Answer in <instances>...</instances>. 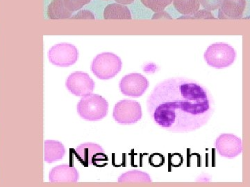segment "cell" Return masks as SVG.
I'll list each match as a JSON object with an SVG mask.
<instances>
[{
  "mask_svg": "<svg viewBox=\"0 0 250 187\" xmlns=\"http://www.w3.org/2000/svg\"><path fill=\"white\" fill-rule=\"evenodd\" d=\"M156 124L174 132H190L209 120L214 103L209 92L194 80L172 78L161 82L147 101Z\"/></svg>",
  "mask_w": 250,
  "mask_h": 187,
  "instance_id": "1",
  "label": "cell"
},
{
  "mask_svg": "<svg viewBox=\"0 0 250 187\" xmlns=\"http://www.w3.org/2000/svg\"><path fill=\"white\" fill-rule=\"evenodd\" d=\"M107 101L100 95L90 94L83 96L77 104V112L84 120H101L108 114Z\"/></svg>",
  "mask_w": 250,
  "mask_h": 187,
  "instance_id": "2",
  "label": "cell"
},
{
  "mask_svg": "<svg viewBox=\"0 0 250 187\" xmlns=\"http://www.w3.org/2000/svg\"><path fill=\"white\" fill-rule=\"evenodd\" d=\"M123 63L118 56L104 52L97 56L91 64V71L99 79H111L121 72Z\"/></svg>",
  "mask_w": 250,
  "mask_h": 187,
  "instance_id": "3",
  "label": "cell"
},
{
  "mask_svg": "<svg viewBox=\"0 0 250 187\" xmlns=\"http://www.w3.org/2000/svg\"><path fill=\"white\" fill-rule=\"evenodd\" d=\"M236 58V51L226 43L213 44L207 48L205 53L207 64L217 69L229 67L234 62Z\"/></svg>",
  "mask_w": 250,
  "mask_h": 187,
  "instance_id": "4",
  "label": "cell"
},
{
  "mask_svg": "<svg viewBox=\"0 0 250 187\" xmlns=\"http://www.w3.org/2000/svg\"><path fill=\"white\" fill-rule=\"evenodd\" d=\"M141 104L134 100L124 99L116 103L113 116L116 122L121 124H133L142 118Z\"/></svg>",
  "mask_w": 250,
  "mask_h": 187,
  "instance_id": "5",
  "label": "cell"
},
{
  "mask_svg": "<svg viewBox=\"0 0 250 187\" xmlns=\"http://www.w3.org/2000/svg\"><path fill=\"white\" fill-rule=\"evenodd\" d=\"M78 58V49L71 44H58L51 47L48 52L49 61L56 66H71L76 63Z\"/></svg>",
  "mask_w": 250,
  "mask_h": 187,
  "instance_id": "6",
  "label": "cell"
},
{
  "mask_svg": "<svg viewBox=\"0 0 250 187\" xmlns=\"http://www.w3.org/2000/svg\"><path fill=\"white\" fill-rule=\"evenodd\" d=\"M75 155L85 166H101L107 161L103 148L94 143H85L75 149Z\"/></svg>",
  "mask_w": 250,
  "mask_h": 187,
  "instance_id": "7",
  "label": "cell"
},
{
  "mask_svg": "<svg viewBox=\"0 0 250 187\" xmlns=\"http://www.w3.org/2000/svg\"><path fill=\"white\" fill-rule=\"evenodd\" d=\"M95 85V82L89 75L82 72L71 74L65 82V86L70 93L81 97L92 94Z\"/></svg>",
  "mask_w": 250,
  "mask_h": 187,
  "instance_id": "8",
  "label": "cell"
},
{
  "mask_svg": "<svg viewBox=\"0 0 250 187\" xmlns=\"http://www.w3.org/2000/svg\"><path fill=\"white\" fill-rule=\"evenodd\" d=\"M119 86L121 93L125 96L139 97L147 90L149 81L141 74L132 73L123 77Z\"/></svg>",
  "mask_w": 250,
  "mask_h": 187,
  "instance_id": "9",
  "label": "cell"
},
{
  "mask_svg": "<svg viewBox=\"0 0 250 187\" xmlns=\"http://www.w3.org/2000/svg\"><path fill=\"white\" fill-rule=\"evenodd\" d=\"M215 149L219 155L227 158H233L243 150L242 141L233 134H222L215 141Z\"/></svg>",
  "mask_w": 250,
  "mask_h": 187,
  "instance_id": "10",
  "label": "cell"
},
{
  "mask_svg": "<svg viewBox=\"0 0 250 187\" xmlns=\"http://www.w3.org/2000/svg\"><path fill=\"white\" fill-rule=\"evenodd\" d=\"M246 7V0H223L219 8V19H240L243 17Z\"/></svg>",
  "mask_w": 250,
  "mask_h": 187,
  "instance_id": "11",
  "label": "cell"
},
{
  "mask_svg": "<svg viewBox=\"0 0 250 187\" xmlns=\"http://www.w3.org/2000/svg\"><path fill=\"white\" fill-rule=\"evenodd\" d=\"M49 178L52 183H75L79 180V172L72 166L59 165L50 170Z\"/></svg>",
  "mask_w": 250,
  "mask_h": 187,
  "instance_id": "12",
  "label": "cell"
},
{
  "mask_svg": "<svg viewBox=\"0 0 250 187\" xmlns=\"http://www.w3.org/2000/svg\"><path fill=\"white\" fill-rule=\"evenodd\" d=\"M44 149V158L47 163L52 164L62 160L65 155V147L62 142L58 141H45Z\"/></svg>",
  "mask_w": 250,
  "mask_h": 187,
  "instance_id": "13",
  "label": "cell"
},
{
  "mask_svg": "<svg viewBox=\"0 0 250 187\" xmlns=\"http://www.w3.org/2000/svg\"><path fill=\"white\" fill-rule=\"evenodd\" d=\"M105 19H131L129 9L124 5L114 3L108 4L104 11Z\"/></svg>",
  "mask_w": 250,
  "mask_h": 187,
  "instance_id": "14",
  "label": "cell"
},
{
  "mask_svg": "<svg viewBox=\"0 0 250 187\" xmlns=\"http://www.w3.org/2000/svg\"><path fill=\"white\" fill-rule=\"evenodd\" d=\"M150 175L139 170H133L122 174L118 178V183L124 184L151 183Z\"/></svg>",
  "mask_w": 250,
  "mask_h": 187,
  "instance_id": "15",
  "label": "cell"
},
{
  "mask_svg": "<svg viewBox=\"0 0 250 187\" xmlns=\"http://www.w3.org/2000/svg\"><path fill=\"white\" fill-rule=\"evenodd\" d=\"M47 14L51 19H63L71 17L72 14L65 8L63 0H52L47 8Z\"/></svg>",
  "mask_w": 250,
  "mask_h": 187,
  "instance_id": "16",
  "label": "cell"
},
{
  "mask_svg": "<svg viewBox=\"0 0 250 187\" xmlns=\"http://www.w3.org/2000/svg\"><path fill=\"white\" fill-rule=\"evenodd\" d=\"M176 10L184 16H192L200 9L199 0H173Z\"/></svg>",
  "mask_w": 250,
  "mask_h": 187,
  "instance_id": "17",
  "label": "cell"
},
{
  "mask_svg": "<svg viewBox=\"0 0 250 187\" xmlns=\"http://www.w3.org/2000/svg\"><path fill=\"white\" fill-rule=\"evenodd\" d=\"M173 0H141V2L148 9L157 13L164 11L167 6L172 4Z\"/></svg>",
  "mask_w": 250,
  "mask_h": 187,
  "instance_id": "18",
  "label": "cell"
},
{
  "mask_svg": "<svg viewBox=\"0 0 250 187\" xmlns=\"http://www.w3.org/2000/svg\"><path fill=\"white\" fill-rule=\"evenodd\" d=\"M90 1L91 0H63L65 8L72 14L82 9L85 5L89 4Z\"/></svg>",
  "mask_w": 250,
  "mask_h": 187,
  "instance_id": "19",
  "label": "cell"
},
{
  "mask_svg": "<svg viewBox=\"0 0 250 187\" xmlns=\"http://www.w3.org/2000/svg\"><path fill=\"white\" fill-rule=\"evenodd\" d=\"M181 19H215L216 18L213 16V15L207 10H198L195 14L192 16H185L179 18Z\"/></svg>",
  "mask_w": 250,
  "mask_h": 187,
  "instance_id": "20",
  "label": "cell"
},
{
  "mask_svg": "<svg viewBox=\"0 0 250 187\" xmlns=\"http://www.w3.org/2000/svg\"><path fill=\"white\" fill-rule=\"evenodd\" d=\"M200 4L207 11H215L220 8L223 0H199Z\"/></svg>",
  "mask_w": 250,
  "mask_h": 187,
  "instance_id": "21",
  "label": "cell"
},
{
  "mask_svg": "<svg viewBox=\"0 0 250 187\" xmlns=\"http://www.w3.org/2000/svg\"><path fill=\"white\" fill-rule=\"evenodd\" d=\"M70 18L73 19H95L93 13L88 10H82Z\"/></svg>",
  "mask_w": 250,
  "mask_h": 187,
  "instance_id": "22",
  "label": "cell"
},
{
  "mask_svg": "<svg viewBox=\"0 0 250 187\" xmlns=\"http://www.w3.org/2000/svg\"><path fill=\"white\" fill-rule=\"evenodd\" d=\"M164 162V157L160 154H154L149 157V163L154 167H159Z\"/></svg>",
  "mask_w": 250,
  "mask_h": 187,
  "instance_id": "23",
  "label": "cell"
},
{
  "mask_svg": "<svg viewBox=\"0 0 250 187\" xmlns=\"http://www.w3.org/2000/svg\"><path fill=\"white\" fill-rule=\"evenodd\" d=\"M172 19L170 15L167 14L165 11H160V12L155 13L152 16V19Z\"/></svg>",
  "mask_w": 250,
  "mask_h": 187,
  "instance_id": "24",
  "label": "cell"
},
{
  "mask_svg": "<svg viewBox=\"0 0 250 187\" xmlns=\"http://www.w3.org/2000/svg\"><path fill=\"white\" fill-rule=\"evenodd\" d=\"M115 1H116L117 3H118V4L127 5L134 2L135 0H115Z\"/></svg>",
  "mask_w": 250,
  "mask_h": 187,
  "instance_id": "25",
  "label": "cell"
},
{
  "mask_svg": "<svg viewBox=\"0 0 250 187\" xmlns=\"http://www.w3.org/2000/svg\"><path fill=\"white\" fill-rule=\"evenodd\" d=\"M106 1H109V0H106Z\"/></svg>",
  "mask_w": 250,
  "mask_h": 187,
  "instance_id": "26",
  "label": "cell"
}]
</instances>
